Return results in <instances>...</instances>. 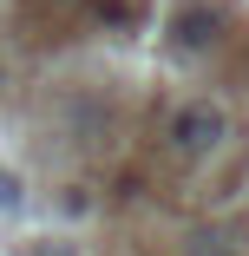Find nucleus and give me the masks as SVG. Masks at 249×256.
I'll return each mask as SVG.
<instances>
[{"label": "nucleus", "instance_id": "f257e3e1", "mask_svg": "<svg viewBox=\"0 0 249 256\" xmlns=\"http://www.w3.org/2000/svg\"><path fill=\"white\" fill-rule=\"evenodd\" d=\"M171 144L184 151V158L217 151V144H223V112H217V106H184V112L171 118Z\"/></svg>", "mask_w": 249, "mask_h": 256}, {"label": "nucleus", "instance_id": "f03ea898", "mask_svg": "<svg viewBox=\"0 0 249 256\" xmlns=\"http://www.w3.org/2000/svg\"><path fill=\"white\" fill-rule=\"evenodd\" d=\"M171 33H177V46H190V53H197V46H210V40L223 33V20H217L210 7H184V14L171 20Z\"/></svg>", "mask_w": 249, "mask_h": 256}, {"label": "nucleus", "instance_id": "7ed1b4c3", "mask_svg": "<svg viewBox=\"0 0 249 256\" xmlns=\"http://www.w3.org/2000/svg\"><path fill=\"white\" fill-rule=\"evenodd\" d=\"M0 204H20V184H13L7 171H0Z\"/></svg>", "mask_w": 249, "mask_h": 256}, {"label": "nucleus", "instance_id": "20e7f679", "mask_svg": "<svg viewBox=\"0 0 249 256\" xmlns=\"http://www.w3.org/2000/svg\"><path fill=\"white\" fill-rule=\"evenodd\" d=\"M39 256H72V250H66V243H46V250H39Z\"/></svg>", "mask_w": 249, "mask_h": 256}]
</instances>
